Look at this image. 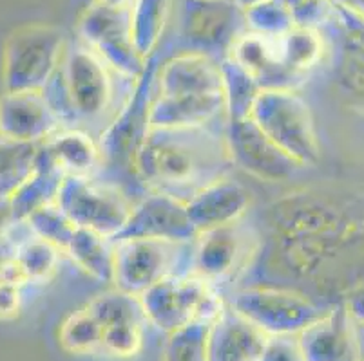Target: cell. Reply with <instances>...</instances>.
Segmentation results:
<instances>
[{
	"mask_svg": "<svg viewBox=\"0 0 364 361\" xmlns=\"http://www.w3.org/2000/svg\"><path fill=\"white\" fill-rule=\"evenodd\" d=\"M230 165L225 135L207 127H149L132 167L152 191L187 203L207 184L225 177Z\"/></svg>",
	"mask_w": 364,
	"mask_h": 361,
	"instance_id": "6da1fadb",
	"label": "cell"
},
{
	"mask_svg": "<svg viewBox=\"0 0 364 361\" xmlns=\"http://www.w3.org/2000/svg\"><path fill=\"white\" fill-rule=\"evenodd\" d=\"M112 71L97 52L78 42L68 49L56 71L62 98L51 107L60 121L92 123L105 116L114 98Z\"/></svg>",
	"mask_w": 364,
	"mask_h": 361,
	"instance_id": "7a4b0ae2",
	"label": "cell"
},
{
	"mask_svg": "<svg viewBox=\"0 0 364 361\" xmlns=\"http://www.w3.org/2000/svg\"><path fill=\"white\" fill-rule=\"evenodd\" d=\"M250 118L301 167L317 163L319 141L312 112L296 91L263 89L250 111Z\"/></svg>",
	"mask_w": 364,
	"mask_h": 361,
	"instance_id": "3957f363",
	"label": "cell"
},
{
	"mask_svg": "<svg viewBox=\"0 0 364 361\" xmlns=\"http://www.w3.org/2000/svg\"><path fill=\"white\" fill-rule=\"evenodd\" d=\"M140 300L147 322L167 334L196 320L213 322L223 307L213 282L191 271L165 277L141 293Z\"/></svg>",
	"mask_w": 364,
	"mask_h": 361,
	"instance_id": "277c9868",
	"label": "cell"
},
{
	"mask_svg": "<svg viewBox=\"0 0 364 361\" xmlns=\"http://www.w3.org/2000/svg\"><path fill=\"white\" fill-rule=\"evenodd\" d=\"M176 33L181 51L223 60L247 31L245 11L234 0H180Z\"/></svg>",
	"mask_w": 364,
	"mask_h": 361,
	"instance_id": "5b68a950",
	"label": "cell"
},
{
	"mask_svg": "<svg viewBox=\"0 0 364 361\" xmlns=\"http://www.w3.org/2000/svg\"><path fill=\"white\" fill-rule=\"evenodd\" d=\"M55 201L76 228L91 230L109 240L124 230L132 211V204L118 187L95 181L91 175L62 179Z\"/></svg>",
	"mask_w": 364,
	"mask_h": 361,
	"instance_id": "8992f818",
	"label": "cell"
},
{
	"mask_svg": "<svg viewBox=\"0 0 364 361\" xmlns=\"http://www.w3.org/2000/svg\"><path fill=\"white\" fill-rule=\"evenodd\" d=\"M82 44L97 52L114 74L125 79L144 76L149 58L141 56L132 38L131 9H114L92 2L78 20Z\"/></svg>",
	"mask_w": 364,
	"mask_h": 361,
	"instance_id": "52a82bcc",
	"label": "cell"
},
{
	"mask_svg": "<svg viewBox=\"0 0 364 361\" xmlns=\"http://www.w3.org/2000/svg\"><path fill=\"white\" fill-rule=\"evenodd\" d=\"M230 306L268 336L301 334L324 314L306 294L268 286L240 289Z\"/></svg>",
	"mask_w": 364,
	"mask_h": 361,
	"instance_id": "ba28073f",
	"label": "cell"
},
{
	"mask_svg": "<svg viewBox=\"0 0 364 361\" xmlns=\"http://www.w3.org/2000/svg\"><path fill=\"white\" fill-rule=\"evenodd\" d=\"M193 243H172L160 238H124L114 240V286L140 296L141 293L171 274H180V253Z\"/></svg>",
	"mask_w": 364,
	"mask_h": 361,
	"instance_id": "9c48e42d",
	"label": "cell"
},
{
	"mask_svg": "<svg viewBox=\"0 0 364 361\" xmlns=\"http://www.w3.org/2000/svg\"><path fill=\"white\" fill-rule=\"evenodd\" d=\"M225 143L232 165L264 183L290 181L301 170L296 159L268 138L250 116L227 119Z\"/></svg>",
	"mask_w": 364,
	"mask_h": 361,
	"instance_id": "30bf717a",
	"label": "cell"
},
{
	"mask_svg": "<svg viewBox=\"0 0 364 361\" xmlns=\"http://www.w3.org/2000/svg\"><path fill=\"white\" fill-rule=\"evenodd\" d=\"M259 248V237L241 221L201 231L193 244V273L220 282L248 267Z\"/></svg>",
	"mask_w": 364,
	"mask_h": 361,
	"instance_id": "8fae6325",
	"label": "cell"
},
{
	"mask_svg": "<svg viewBox=\"0 0 364 361\" xmlns=\"http://www.w3.org/2000/svg\"><path fill=\"white\" fill-rule=\"evenodd\" d=\"M158 65L152 64V56L149 58V67L141 78L134 82L131 98L127 99L118 112L112 123L102 132L98 147L102 152V163H118V161H131L134 163L138 147L145 132L149 130V109H151L152 84L156 82Z\"/></svg>",
	"mask_w": 364,
	"mask_h": 361,
	"instance_id": "7c38bea8",
	"label": "cell"
},
{
	"mask_svg": "<svg viewBox=\"0 0 364 361\" xmlns=\"http://www.w3.org/2000/svg\"><path fill=\"white\" fill-rule=\"evenodd\" d=\"M198 235L200 233L188 217L185 201L152 191L132 206L127 224L111 243L124 238H160L172 243H194Z\"/></svg>",
	"mask_w": 364,
	"mask_h": 361,
	"instance_id": "4fadbf2b",
	"label": "cell"
},
{
	"mask_svg": "<svg viewBox=\"0 0 364 361\" xmlns=\"http://www.w3.org/2000/svg\"><path fill=\"white\" fill-rule=\"evenodd\" d=\"M158 94H213L223 91L221 60L203 52L178 51L156 72Z\"/></svg>",
	"mask_w": 364,
	"mask_h": 361,
	"instance_id": "5bb4252c",
	"label": "cell"
},
{
	"mask_svg": "<svg viewBox=\"0 0 364 361\" xmlns=\"http://www.w3.org/2000/svg\"><path fill=\"white\" fill-rule=\"evenodd\" d=\"M267 338L232 306H223L210 322L208 361H259Z\"/></svg>",
	"mask_w": 364,
	"mask_h": 361,
	"instance_id": "9a60e30c",
	"label": "cell"
},
{
	"mask_svg": "<svg viewBox=\"0 0 364 361\" xmlns=\"http://www.w3.org/2000/svg\"><path fill=\"white\" fill-rule=\"evenodd\" d=\"M250 191L225 175L188 199L187 211L198 233H201L241 221L250 208Z\"/></svg>",
	"mask_w": 364,
	"mask_h": 361,
	"instance_id": "2e32d148",
	"label": "cell"
},
{
	"mask_svg": "<svg viewBox=\"0 0 364 361\" xmlns=\"http://www.w3.org/2000/svg\"><path fill=\"white\" fill-rule=\"evenodd\" d=\"M299 336L306 361H363L359 338L346 311H330Z\"/></svg>",
	"mask_w": 364,
	"mask_h": 361,
	"instance_id": "e0dca14e",
	"label": "cell"
},
{
	"mask_svg": "<svg viewBox=\"0 0 364 361\" xmlns=\"http://www.w3.org/2000/svg\"><path fill=\"white\" fill-rule=\"evenodd\" d=\"M227 112L225 92L183 94L152 98L149 109V127H207L213 119Z\"/></svg>",
	"mask_w": 364,
	"mask_h": 361,
	"instance_id": "ac0fdd59",
	"label": "cell"
},
{
	"mask_svg": "<svg viewBox=\"0 0 364 361\" xmlns=\"http://www.w3.org/2000/svg\"><path fill=\"white\" fill-rule=\"evenodd\" d=\"M51 168L68 175H92L102 165V152L98 143L80 128L62 132L49 145Z\"/></svg>",
	"mask_w": 364,
	"mask_h": 361,
	"instance_id": "d6986e66",
	"label": "cell"
},
{
	"mask_svg": "<svg viewBox=\"0 0 364 361\" xmlns=\"http://www.w3.org/2000/svg\"><path fill=\"white\" fill-rule=\"evenodd\" d=\"M65 251L73 262L97 282H114V251L109 238L78 228Z\"/></svg>",
	"mask_w": 364,
	"mask_h": 361,
	"instance_id": "ffe728a7",
	"label": "cell"
},
{
	"mask_svg": "<svg viewBox=\"0 0 364 361\" xmlns=\"http://www.w3.org/2000/svg\"><path fill=\"white\" fill-rule=\"evenodd\" d=\"M172 6L174 0H136L132 6V38L145 58H151L160 45Z\"/></svg>",
	"mask_w": 364,
	"mask_h": 361,
	"instance_id": "44dd1931",
	"label": "cell"
},
{
	"mask_svg": "<svg viewBox=\"0 0 364 361\" xmlns=\"http://www.w3.org/2000/svg\"><path fill=\"white\" fill-rule=\"evenodd\" d=\"M223 71V91L227 101V119H240L250 116L256 98L263 89L252 74L245 71L237 62L225 56L221 60Z\"/></svg>",
	"mask_w": 364,
	"mask_h": 361,
	"instance_id": "7402d4cb",
	"label": "cell"
},
{
	"mask_svg": "<svg viewBox=\"0 0 364 361\" xmlns=\"http://www.w3.org/2000/svg\"><path fill=\"white\" fill-rule=\"evenodd\" d=\"M87 309L95 314L102 327L117 326V323L144 326L147 322L140 296H134V294H129L120 289L98 294L87 304Z\"/></svg>",
	"mask_w": 364,
	"mask_h": 361,
	"instance_id": "603a6c76",
	"label": "cell"
},
{
	"mask_svg": "<svg viewBox=\"0 0 364 361\" xmlns=\"http://www.w3.org/2000/svg\"><path fill=\"white\" fill-rule=\"evenodd\" d=\"M104 327L87 306L75 311L60 327V345L71 354H89L100 349Z\"/></svg>",
	"mask_w": 364,
	"mask_h": 361,
	"instance_id": "cb8c5ba5",
	"label": "cell"
},
{
	"mask_svg": "<svg viewBox=\"0 0 364 361\" xmlns=\"http://www.w3.org/2000/svg\"><path fill=\"white\" fill-rule=\"evenodd\" d=\"M210 322L196 320L168 334L164 347V361H208Z\"/></svg>",
	"mask_w": 364,
	"mask_h": 361,
	"instance_id": "d4e9b609",
	"label": "cell"
},
{
	"mask_svg": "<svg viewBox=\"0 0 364 361\" xmlns=\"http://www.w3.org/2000/svg\"><path fill=\"white\" fill-rule=\"evenodd\" d=\"M247 28L261 35L277 36L296 28L292 11L284 0H263L245 11Z\"/></svg>",
	"mask_w": 364,
	"mask_h": 361,
	"instance_id": "484cf974",
	"label": "cell"
},
{
	"mask_svg": "<svg viewBox=\"0 0 364 361\" xmlns=\"http://www.w3.org/2000/svg\"><path fill=\"white\" fill-rule=\"evenodd\" d=\"M35 223L36 230L41 231L46 243L53 244L58 250H65L75 231L78 230L58 204H46L38 208L35 213Z\"/></svg>",
	"mask_w": 364,
	"mask_h": 361,
	"instance_id": "4316f807",
	"label": "cell"
},
{
	"mask_svg": "<svg viewBox=\"0 0 364 361\" xmlns=\"http://www.w3.org/2000/svg\"><path fill=\"white\" fill-rule=\"evenodd\" d=\"M140 323H117L104 327L100 349L114 357H134L144 347V331Z\"/></svg>",
	"mask_w": 364,
	"mask_h": 361,
	"instance_id": "83f0119b",
	"label": "cell"
},
{
	"mask_svg": "<svg viewBox=\"0 0 364 361\" xmlns=\"http://www.w3.org/2000/svg\"><path fill=\"white\" fill-rule=\"evenodd\" d=\"M24 258H22V267L28 277L33 278H46L55 271L56 264H58V248L53 244L42 243L33 244L24 251Z\"/></svg>",
	"mask_w": 364,
	"mask_h": 361,
	"instance_id": "f1b7e54d",
	"label": "cell"
},
{
	"mask_svg": "<svg viewBox=\"0 0 364 361\" xmlns=\"http://www.w3.org/2000/svg\"><path fill=\"white\" fill-rule=\"evenodd\" d=\"M259 361H306L297 334L268 336Z\"/></svg>",
	"mask_w": 364,
	"mask_h": 361,
	"instance_id": "f546056e",
	"label": "cell"
},
{
	"mask_svg": "<svg viewBox=\"0 0 364 361\" xmlns=\"http://www.w3.org/2000/svg\"><path fill=\"white\" fill-rule=\"evenodd\" d=\"M18 311V291L13 286L0 287V318H9Z\"/></svg>",
	"mask_w": 364,
	"mask_h": 361,
	"instance_id": "4dcf8cb0",
	"label": "cell"
},
{
	"mask_svg": "<svg viewBox=\"0 0 364 361\" xmlns=\"http://www.w3.org/2000/svg\"><path fill=\"white\" fill-rule=\"evenodd\" d=\"M332 2L339 8L346 9V11L364 16V0H332Z\"/></svg>",
	"mask_w": 364,
	"mask_h": 361,
	"instance_id": "1f68e13d",
	"label": "cell"
},
{
	"mask_svg": "<svg viewBox=\"0 0 364 361\" xmlns=\"http://www.w3.org/2000/svg\"><path fill=\"white\" fill-rule=\"evenodd\" d=\"M95 2L114 9H132V6H134L136 0H95Z\"/></svg>",
	"mask_w": 364,
	"mask_h": 361,
	"instance_id": "d6a6232c",
	"label": "cell"
},
{
	"mask_svg": "<svg viewBox=\"0 0 364 361\" xmlns=\"http://www.w3.org/2000/svg\"><path fill=\"white\" fill-rule=\"evenodd\" d=\"M234 2H236V4L240 6V8L243 9V11H247V9H250V8H252V6L259 4V2H263V0H234Z\"/></svg>",
	"mask_w": 364,
	"mask_h": 361,
	"instance_id": "836d02e7",
	"label": "cell"
}]
</instances>
